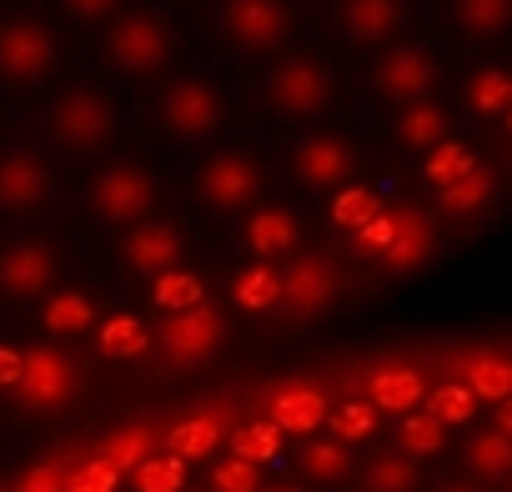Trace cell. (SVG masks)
Segmentation results:
<instances>
[{
	"instance_id": "38",
	"label": "cell",
	"mask_w": 512,
	"mask_h": 492,
	"mask_svg": "<svg viewBox=\"0 0 512 492\" xmlns=\"http://www.w3.org/2000/svg\"><path fill=\"white\" fill-rule=\"evenodd\" d=\"M151 302H156V307L171 317V312H186V307L206 302V287H201V277H196V272H186V267H171V272L151 277Z\"/></svg>"
},
{
	"instance_id": "1",
	"label": "cell",
	"mask_w": 512,
	"mask_h": 492,
	"mask_svg": "<svg viewBox=\"0 0 512 492\" xmlns=\"http://www.w3.org/2000/svg\"><path fill=\"white\" fill-rule=\"evenodd\" d=\"M171 51H176L171 26H166L161 16H146V11L121 16V21L106 31V61H111L116 71H126V76H156V71H166Z\"/></svg>"
},
{
	"instance_id": "30",
	"label": "cell",
	"mask_w": 512,
	"mask_h": 492,
	"mask_svg": "<svg viewBox=\"0 0 512 492\" xmlns=\"http://www.w3.org/2000/svg\"><path fill=\"white\" fill-rule=\"evenodd\" d=\"M96 337H101V352L116 357V362H136V357L151 352V327L131 312H116V317L96 322Z\"/></svg>"
},
{
	"instance_id": "10",
	"label": "cell",
	"mask_w": 512,
	"mask_h": 492,
	"mask_svg": "<svg viewBox=\"0 0 512 492\" xmlns=\"http://www.w3.org/2000/svg\"><path fill=\"white\" fill-rule=\"evenodd\" d=\"M262 191V166L241 151H221L201 166L196 176V196L211 206V211H246Z\"/></svg>"
},
{
	"instance_id": "21",
	"label": "cell",
	"mask_w": 512,
	"mask_h": 492,
	"mask_svg": "<svg viewBox=\"0 0 512 492\" xmlns=\"http://www.w3.org/2000/svg\"><path fill=\"white\" fill-rule=\"evenodd\" d=\"M246 246L256 262H277V257H292L302 246V221L282 206H262L246 216Z\"/></svg>"
},
{
	"instance_id": "44",
	"label": "cell",
	"mask_w": 512,
	"mask_h": 492,
	"mask_svg": "<svg viewBox=\"0 0 512 492\" xmlns=\"http://www.w3.org/2000/svg\"><path fill=\"white\" fill-rule=\"evenodd\" d=\"M262 482H267L262 467L246 462V457H221V462L211 467V492H256Z\"/></svg>"
},
{
	"instance_id": "35",
	"label": "cell",
	"mask_w": 512,
	"mask_h": 492,
	"mask_svg": "<svg viewBox=\"0 0 512 492\" xmlns=\"http://www.w3.org/2000/svg\"><path fill=\"white\" fill-rule=\"evenodd\" d=\"M41 322H46V332H56V337H76V332L96 327V302H91L86 292H56V297H46Z\"/></svg>"
},
{
	"instance_id": "37",
	"label": "cell",
	"mask_w": 512,
	"mask_h": 492,
	"mask_svg": "<svg viewBox=\"0 0 512 492\" xmlns=\"http://www.w3.org/2000/svg\"><path fill=\"white\" fill-rule=\"evenodd\" d=\"M186 472H191V462H181V457H171V452H151V457H141L126 477H131L136 492H181V487H186Z\"/></svg>"
},
{
	"instance_id": "49",
	"label": "cell",
	"mask_w": 512,
	"mask_h": 492,
	"mask_svg": "<svg viewBox=\"0 0 512 492\" xmlns=\"http://www.w3.org/2000/svg\"><path fill=\"white\" fill-rule=\"evenodd\" d=\"M256 492H312V487H302V482H262Z\"/></svg>"
},
{
	"instance_id": "5",
	"label": "cell",
	"mask_w": 512,
	"mask_h": 492,
	"mask_svg": "<svg viewBox=\"0 0 512 492\" xmlns=\"http://www.w3.org/2000/svg\"><path fill=\"white\" fill-rule=\"evenodd\" d=\"M221 337H226L221 312H216L211 302H196V307H186V312H171L166 327L151 337V347H156L171 367H201V362L216 357Z\"/></svg>"
},
{
	"instance_id": "18",
	"label": "cell",
	"mask_w": 512,
	"mask_h": 492,
	"mask_svg": "<svg viewBox=\"0 0 512 492\" xmlns=\"http://www.w3.org/2000/svg\"><path fill=\"white\" fill-rule=\"evenodd\" d=\"M327 417V392L317 382H282L267 397V422L282 427L287 437H312Z\"/></svg>"
},
{
	"instance_id": "16",
	"label": "cell",
	"mask_w": 512,
	"mask_h": 492,
	"mask_svg": "<svg viewBox=\"0 0 512 492\" xmlns=\"http://www.w3.org/2000/svg\"><path fill=\"white\" fill-rule=\"evenodd\" d=\"M372 86H377V96H387L392 106L422 101V96H432V86H437V61H432L427 51H417V46H392V51L377 61Z\"/></svg>"
},
{
	"instance_id": "46",
	"label": "cell",
	"mask_w": 512,
	"mask_h": 492,
	"mask_svg": "<svg viewBox=\"0 0 512 492\" xmlns=\"http://www.w3.org/2000/svg\"><path fill=\"white\" fill-rule=\"evenodd\" d=\"M21 362H26V347H6V342H0V392H11V387H16Z\"/></svg>"
},
{
	"instance_id": "36",
	"label": "cell",
	"mask_w": 512,
	"mask_h": 492,
	"mask_svg": "<svg viewBox=\"0 0 512 492\" xmlns=\"http://www.w3.org/2000/svg\"><path fill=\"white\" fill-rule=\"evenodd\" d=\"M487 201H492V176H487V166H472L462 181H452V186L437 191L442 216H477Z\"/></svg>"
},
{
	"instance_id": "40",
	"label": "cell",
	"mask_w": 512,
	"mask_h": 492,
	"mask_svg": "<svg viewBox=\"0 0 512 492\" xmlns=\"http://www.w3.org/2000/svg\"><path fill=\"white\" fill-rule=\"evenodd\" d=\"M422 407H427L442 427H467V422L477 417V397H472L457 377H447L442 387H432V392L422 397Z\"/></svg>"
},
{
	"instance_id": "41",
	"label": "cell",
	"mask_w": 512,
	"mask_h": 492,
	"mask_svg": "<svg viewBox=\"0 0 512 492\" xmlns=\"http://www.w3.org/2000/svg\"><path fill=\"white\" fill-rule=\"evenodd\" d=\"M507 16H512V0H457V26L467 36H502L507 31Z\"/></svg>"
},
{
	"instance_id": "24",
	"label": "cell",
	"mask_w": 512,
	"mask_h": 492,
	"mask_svg": "<svg viewBox=\"0 0 512 492\" xmlns=\"http://www.w3.org/2000/svg\"><path fill=\"white\" fill-rule=\"evenodd\" d=\"M402 26V0H342V31L357 46H382Z\"/></svg>"
},
{
	"instance_id": "23",
	"label": "cell",
	"mask_w": 512,
	"mask_h": 492,
	"mask_svg": "<svg viewBox=\"0 0 512 492\" xmlns=\"http://www.w3.org/2000/svg\"><path fill=\"white\" fill-rule=\"evenodd\" d=\"M221 437H226V417L206 407V412H191V417L171 422L166 437H161V452H171L181 462H196V457H211L221 447Z\"/></svg>"
},
{
	"instance_id": "22",
	"label": "cell",
	"mask_w": 512,
	"mask_h": 492,
	"mask_svg": "<svg viewBox=\"0 0 512 492\" xmlns=\"http://www.w3.org/2000/svg\"><path fill=\"white\" fill-rule=\"evenodd\" d=\"M422 397H427V382H422V372L407 367V362H382V367L367 377V402H372L377 412L402 417V412L422 407Z\"/></svg>"
},
{
	"instance_id": "19",
	"label": "cell",
	"mask_w": 512,
	"mask_h": 492,
	"mask_svg": "<svg viewBox=\"0 0 512 492\" xmlns=\"http://www.w3.org/2000/svg\"><path fill=\"white\" fill-rule=\"evenodd\" d=\"M462 467L472 472V482H482L487 492H497L512 477V432L502 427H472V437L462 442Z\"/></svg>"
},
{
	"instance_id": "50",
	"label": "cell",
	"mask_w": 512,
	"mask_h": 492,
	"mask_svg": "<svg viewBox=\"0 0 512 492\" xmlns=\"http://www.w3.org/2000/svg\"><path fill=\"white\" fill-rule=\"evenodd\" d=\"M181 492H191V487H181Z\"/></svg>"
},
{
	"instance_id": "20",
	"label": "cell",
	"mask_w": 512,
	"mask_h": 492,
	"mask_svg": "<svg viewBox=\"0 0 512 492\" xmlns=\"http://www.w3.org/2000/svg\"><path fill=\"white\" fill-rule=\"evenodd\" d=\"M352 477L362 482V492H422L427 487V467L422 457H407L402 447L392 452H372L352 467Z\"/></svg>"
},
{
	"instance_id": "14",
	"label": "cell",
	"mask_w": 512,
	"mask_h": 492,
	"mask_svg": "<svg viewBox=\"0 0 512 492\" xmlns=\"http://www.w3.org/2000/svg\"><path fill=\"white\" fill-rule=\"evenodd\" d=\"M292 171L312 191H337V186L357 181V146L342 141V136H327V131L322 136H307L292 151Z\"/></svg>"
},
{
	"instance_id": "42",
	"label": "cell",
	"mask_w": 512,
	"mask_h": 492,
	"mask_svg": "<svg viewBox=\"0 0 512 492\" xmlns=\"http://www.w3.org/2000/svg\"><path fill=\"white\" fill-rule=\"evenodd\" d=\"M382 211V201H377V191L372 186H362V181H347V186H337L332 191V221L342 226V231H357L367 216H377Z\"/></svg>"
},
{
	"instance_id": "8",
	"label": "cell",
	"mask_w": 512,
	"mask_h": 492,
	"mask_svg": "<svg viewBox=\"0 0 512 492\" xmlns=\"http://www.w3.org/2000/svg\"><path fill=\"white\" fill-rule=\"evenodd\" d=\"M56 71V36L41 21H6L0 26V76L11 86H36Z\"/></svg>"
},
{
	"instance_id": "31",
	"label": "cell",
	"mask_w": 512,
	"mask_h": 492,
	"mask_svg": "<svg viewBox=\"0 0 512 492\" xmlns=\"http://www.w3.org/2000/svg\"><path fill=\"white\" fill-rule=\"evenodd\" d=\"M277 292H282L277 262H246L231 282V297L241 312H277Z\"/></svg>"
},
{
	"instance_id": "9",
	"label": "cell",
	"mask_w": 512,
	"mask_h": 492,
	"mask_svg": "<svg viewBox=\"0 0 512 492\" xmlns=\"http://www.w3.org/2000/svg\"><path fill=\"white\" fill-rule=\"evenodd\" d=\"M161 121H166L171 136L196 141V136H211V131L226 121V101H221V91H216L211 81L186 76V81H171V86H166V96H161Z\"/></svg>"
},
{
	"instance_id": "47",
	"label": "cell",
	"mask_w": 512,
	"mask_h": 492,
	"mask_svg": "<svg viewBox=\"0 0 512 492\" xmlns=\"http://www.w3.org/2000/svg\"><path fill=\"white\" fill-rule=\"evenodd\" d=\"M116 6H121V0H66V11H71L76 21H106Z\"/></svg>"
},
{
	"instance_id": "26",
	"label": "cell",
	"mask_w": 512,
	"mask_h": 492,
	"mask_svg": "<svg viewBox=\"0 0 512 492\" xmlns=\"http://www.w3.org/2000/svg\"><path fill=\"white\" fill-rule=\"evenodd\" d=\"M297 467H302V477H307L312 487H337V482L352 477L357 457H352V447L337 442V437H307L302 452H297Z\"/></svg>"
},
{
	"instance_id": "48",
	"label": "cell",
	"mask_w": 512,
	"mask_h": 492,
	"mask_svg": "<svg viewBox=\"0 0 512 492\" xmlns=\"http://www.w3.org/2000/svg\"><path fill=\"white\" fill-rule=\"evenodd\" d=\"M432 492H487L482 482H472V477H447V482H437Z\"/></svg>"
},
{
	"instance_id": "32",
	"label": "cell",
	"mask_w": 512,
	"mask_h": 492,
	"mask_svg": "<svg viewBox=\"0 0 512 492\" xmlns=\"http://www.w3.org/2000/svg\"><path fill=\"white\" fill-rule=\"evenodd\" d=\"M282 447H287V432L272 427L267 417H251V422H241V427L231 432V457H246V462H256V467L282 462Z\"/></svg>"
},
{
	"instance_id": "25",
	"label": "cell",
	"mask_w": 512,
	"mask_h": 492,
	"mask_svg": "<svg viewBox=\"0 0 512 492\" xmlns=\"http://www.w3.org/2000/svg\"><path fill=\"white\" fill-rule=\"evenodd\" d=\"M392 136L407 146V151H432L437 141H447L452 131H447V111L432 101V96H422V101H407V106H397V121H392Z\"/></svg>"
},
{
	"instance_id": "33",
	"label": "cell",
	"mask_w": 512,
	"mask_h": 492,
	"mask_svg": "<svg viewBox=\"0 0 512 492\" xmlns=\"http://www.w3.org/2000/svg\"><path fill=\"white\" fill-rule=\"evenodd\" d=\"M472 166H482L477 161V151L467 146V141H457V136H447V141H437L427 156H422V176L442 191V186H452V181H462Z\"/></svg>"
},
{
	"instance_id": "29",
	"label": "cell",
	"mask_w": 512,
	"mask_h": 492,
	"mask_svg": "<svg viewBox=\"0 0 512 492\" xmlns=\"http://www.w3.org/2000/svg\"><path fill=\"white\" fill-rule=\"evenodd\" d=\"M467 106L482 121H502L512 111V76L502 66H477L467 76Z\"/></svg>"
},
{
	"instance_id": "11",
	"label": "cell",
	"mask_w": 512,
	"mask_h": 492,
	"mask_svg": "<svg viewBox=\"0 0 512 492\" xmlns=\"http://www.w3.org/2000/svg\"><path fill=\"white\" fill-rule=\"evenodd\" d=\"M221 31L241 51H277L292 31V11H287V0H226Z\"/></svg>"
},
{
	"instance_id": "13",
	"label": "cell",
	"mask_w": 512,
	"mask_h": 492,
	"mask_svg": "<svg viewBox=\"0 0 512 492\" xmlns=\"http://www.w3.org/2000/svg\"><path fill=\"white\" fill-rule=\"evenodd\" d=\"M121 257H126V267H131V272H141V277L151 282V277H161V272L181 267V257H186V236H181V226H176V221L146 216V221L126 226Z\"/></svg>"
},
{
	"instance_id": "15",
	"label": "cell",
	"mask_w": 512,
	"mask_h": 492,
	"mask_svg": "<svg viewBox=\"0 0 512 492\" xmlns=\"http://www.w3.org/2000/svg\"><path fill=\"white\" fill-rule=\"evenodd\" d=\"M46 201H51V166L31 146L0 156V211L26 216V211H41Z\"/></svg>"
},
{
	"instance_id": "12",
	"label": "cell",
	"mask_w": 512,
	"mask_h": 492,
	"mask_svg": "<svg viewBox=\"0 0 512 492\" xmlns=\"http://www.w3.org/2000/svg\"><path fill=\"white\" fill-rule=\"evenodd\" d=\"M61 277V262L46 241H11L0 252V297L11 302H36L56 287Z\"/></svg>"
},
{
	"instance_id": "45",
	"label": "cell",
	"mask_w": 512,
	"mask_h": 492,
	"mask_svg": "<svg viewBox=\"0 0 512 492\" xmlns=\"http://www.w3.org/2000/svg\"><path fill=\"white\" fill-rule=\"evenodd\" d=\"M66 467L71 462H61V457H46V462H36L11 492H66Z\"/></svg>"
},
{
	"instance_id": "6",
	"label": "cell",
	"mask_w": 512,
	"mask_h": 492,
	"mask_svg": "<svg viewBox=\"0 0 512 492\" xmlns=\"http://www.w3.org/2000/svg\"><path fill=\"white\" fill-rule=\"evenodd\" d=\"M267 101L282 116H292V121L322 116L332 106V71L322 61H312V56H292V61H282L267 76Z\"/></svg>"
},
{
	"instance_id": "34",
	"label": "cell",
	"mask_w": 512,
	"mask_h": 492,
	"mask_svg": "<svg viewBox=\"0 0 512 492\" xmlns=\"http://www.w3.org/2000/svg\"><path fill=\"white\" fill-rule=\"evenodd\" d=\"M397 447H402L407 457H437V452L447 447V427H442L427 407H412V412L397 417Z\"/></svg>"
},
{
	"instance_id": "3",
	"label": "cell",
	"mask_w": 512,
	"mask_h": 492,
	"mask_svg": "<svg viewBox=\"0 0 512 492\" xmlns=\"http://www.w3.org/2000/svg\"><path fill=\"white\" fill-rule=\"evenodd\" d=\"M51 136L66 151H96V146H106L116 136V106L101 91L76 86V91H66L51 106Z\"/></svg>"
},
{
	"instance_id": "4",
	"label": "cell",
	"mask_w": 512,
	"mask_h": 492,
	"mask_svg": "<svg viewBox=\"0 0 512 492\" xmlns=\"http://www.w3.org/2000/svg\"><path fill=\"white\" fill-rule=\"evenodd\" d=\"M156 176L141 166H106L91 181V211L106 226H136L156 211Z\"/></svg>"
},
{
	"instance_id": "39",
	"label": "cell",
	"mask_w": 512,
	"mask_h": 492,
	"mask_svg": "<svg viewBox=\"0 0 512 492\" xmlns=\"http://www.w3.org/2000/svg\"><path fill=\"white\" fill-rule=\"evenodd\" d=\"M377 407L367 402V397H357V402H342V407H327V417H322V427H327V437H337V442H367L372 432H377Z\"/></svg>"
},
{
	"instance_id": "17",
	"label": "cell",
	"mask_w": 512,
	"mask_h": 492,
	"mask_svg": "<svg viewBox=\"0 0 512 492\" xmlns=\"http://www.w3.org/2000/svg\"><path fill=\"white\" fill-rule=\"evenodd\" d=\"M437 252V231H432V216L417 211V206H402L397 211V226H392V241L377 252V267L387 277H412L432 262Z\"/></svg>"
},
{
	"instance_id": "28",
	"label": "cell",
	"mask_w": 512,
	"mask_h": 492,
	"mask_svg": "<svg viewBox=\"0 0 512 492\" xmlns=\"http://www.w3.org/2000/svg\"><path fill=\"white\" fill-rule=\"evenodd\" d=\"M151 452H156V432H151V422H126V427H116L111 437H101L91 457H101L106 467H116V472L126 477V472H131L141 457H151Z\"/></svg>"
},
{
	"instance_id": "27",
	"label": "cell",
	"mask_w": 512,
	"mask_h": 492,
	"mask_svg": "<svg viewBox=\"0 0 512 492\" xmlns=\"http://www.w3.org/2000/svg\"><path fill=\"white\" fill-rule=\"evenodd\" d=\"M457 382L477 397V402H507L512 397V367L502 352H467L457 362Z\"/></svg>"
},
{
	"instance_id": "43",
	"label": "cell",
	"mask_w": 512,
	"mask_h": 492,
	"mask_svg": "<svg viewBox=\"0 0 512 492\" xmlns=\"http://www.w3.org/2000/svg\"><path fill=\"white\" fill-rule=\"evenodd\" d=\"M121 487V472L106 467L101 457H81L66 467V492H116Z\"/></svg>"
},
{
	"instance_id": "7",
	"label": "cell",
	"mask_w": 512,
	"mask_h": 492,
	"mask_svg": "<svg viewBox=\"0 0 512 492\" xmlns=\"http://www.w3.org/2000/svg\"><path fill=\"white\" fill-rule=\"evenodd\" d=\"M76 382H81V377H76V367H71L61 352L31 347L26 362H21V377H16L11 397H16L21 412H61V407L76 397Z\"/></svg>"
},
{
	"instance_id": "2",
	"label": "cell",
	"mask_w": 512,
	"mask_h": 492,
	"mask_svg": "<svg viewBox=\"0 0 512 492\" xmlns=\"http://www.w3.org/2000/svg\"><path fill=\"white\" fill-rule=\"evenodd\" d=\"M277 282H282L277 312L287 322H317V317H327L332 302H337V287H342L337 282V267L327 257H317V252H302L287 267H277Z\"/></svg>"
}]
</instances>
